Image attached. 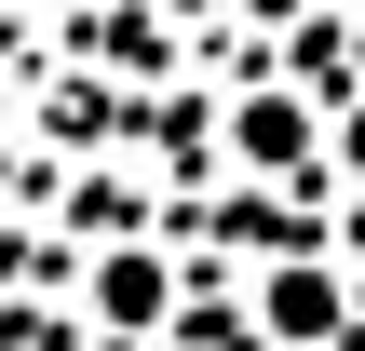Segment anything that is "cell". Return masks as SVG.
Listing matches in <instances>:
<instances>
[{"instance_id":"cell-1","label":"cell","mask_w":365,"mask_h":351,"mask_svg":"<svg viewBox=\"0 0 365 351\" xmlns=\"http://www.w3.org/2000/svg\"><path fill=\"white\" fill-rule=\"evenodd\" d=\"M95 311H108V325H149V311H163V271H149V257H108V271H95Z\"/></svg>"}]
</instances>
